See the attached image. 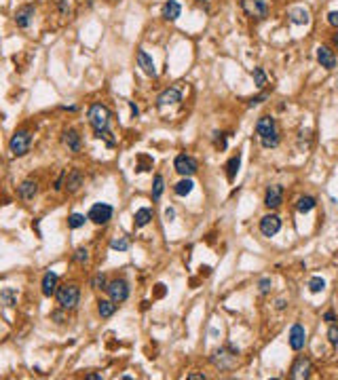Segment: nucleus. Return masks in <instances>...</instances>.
I'll list each match as a JSON object with an SVG mask.
<instances>
[{
  "label": "nucleus",
  "instance_id": "1",
  "mask_svg": "<svg viewBox=\"0 0 338 380\" xmlns=\"http://www.w3.org/2000/svg\"><path fill=\"white\" fill-rule=\"evenodd\" d=\"M110 110L104 106V104H93L91 108H89V112H87V118H89V123H91V127L95 131H104L108 129V125H110Z\"/></svg>",
  "mask_w": 338,
  "mask_h": 380
},
{
  "label": "nucleus",
  "instance_id": "2",
  "mask_svg": "<svg viewBox=\"0 0 338 380\" xmlns=\"http://www.w3.org/2000/svg\"><path fill=\"white\" fill-rule=\"evenodd\" d=\"M55 298H57L61 308H74L80 300V289H79V285H74V283L61 285V287H57Z\"/></svg>",
  "mask_w": 338,
  "mask_h": 380
},
{
  "label": "nucleus",
  "instance_id": "3",
  "mask_svg": "<svg viewBox=\"0 0 338 380\" xmlns=\"http://www.w3.org/2000/svg\"><path fill=\"white\" fill-rule=\"evenodd\" d=\"M30 142H32L30 131H25V129L15 131V133H13V137L9 139V150H11V154H13V156H23V154H28Z\"/></svg>",
  "mask_w": 338,
  "mask_h": 380
},
{
  "label": "nucleus",
  "instance_id": "4",
  "mask_svg": "<svg viewBox=\"0 0 338 380\" xmlns=\"http://www.w3.org/2000/svg\"><path fill=\"white\" fill-rule=\"evenodd\" d=\"M112 213H114L112 205H108V203H95V205H91V209H89L87 218L91 220L93 224L104 226V224H108V222L112 220Z\"/></svg>",
  "mask_w": 338,
  "mask_h": 380
},
{
  "label": "nucleus",
  "instance_id": "5",
  "mask_svg": "<svg viewBox=\"0 0 338 380\" xmlns=\"http://www.w3.org/2000/svg\"><path fill=\"white\" fill-rule=\"evenodd\" d=\"M106 291L114 304H120L129 298V283H127L125 279H114V281L106 285Z\"/></svg>",
  "mask_w": 338,
  "mask_h": 380
},
{
  "label": "nucleus",
  "instance_id": "6",
  "mask_svg": "<svg viewBox=\"0 0 338 380\" xmlns=\"http://www.w3.org/2000/svg\"><path fill=\"white\" fill-rule=\"evenodd\" d=\"M174 169L180 175L190 177V175L197 173V169H199V163H197L193 156H188V154H178L176 161H174Z\"/></svg>",
  "mask_w": 338,
  "mask_h": 380
},
{
  "label": "nucleus",
  "instance_id": "7",
  "mask_svg": "<svg viewBox=\"0 0 338 380\" xmlns=\"http://www.w3.org/2000/svg\"><path fill=\"white\" fill-rule=\"evenodd\" d=\"M237 355H239V348H237V351H233V353H228L226 348H220L218 353H214L212 363L216 367H220V370H231V367L237 363Z\"/></svg>",
  "mask_w": 338,
  "mask_h": 380
},
{
  "label": "nucleus",
  "instance_id": "8",
  "mask_svg": "<svg viewBox=\"0 0 338 380\" xmlns=\"http://www.w3.org/2000/svg\"><path fill=\"white\" fill-rule=\"evenodd\" d=\"M241 9L254 19H264L266 11H269L264 0H241Z\"/></svg>",
  "mask_w": 338,
  "mask_h": 380
},
{
  "label": "nucleus",
  "instance_id": "9",
  "mask_svg": "<svg viewBox=\"0 0 338 380\" xmlns=\"http://www.w3.org/2000/svg\"><path fill=\"white\" fill-rule=\"evenodd\" d=\"M279 230H281V220H279V215L269 213L260 220V232H262L264 237H275Z\"/></svg>",
  "mask_w": 338,
  "mask_h": 380
},
{
  "label": "nucleus",
  "instance_id": "10",
  "mask_svg": "<svg viewBox=\"0 0 338 380\" xmlns=\"http://www.w3.org/2000/svg\"><path fill=\"white\" fill-rule=\"evenodd\" d=\"M309 374H311V359H307V357H298L294 363H292L290 378H294V380H304V378H309Z\"/></svg>",
  "mask_w": 338,
  "mask_h": 380
},
{
  "label": "nucleus",
  "instance_id": "11",
  "mask_svg": "<svg viewBox=\"0 0 338 380\" xmlns=\"http://www.w3.org/2000/svg\"><path fill=\"white\" fill-rule=\"evenodd\" d=\"M304 344H307V332H304V327L300 323H294L290 329V346L294 351H302Z\"/></svg>",
  "mask_w": 338,
  "mask_h": 380
},
{
  "label": "nucleus",
  "instance_id": "12",
  "mask_svg": "<svg viewBox=\"0 0 338 380\" xmlns=\"http://www.w3.org/2000/svg\"><path fill=\"white\" fill-rule=\"evenodd\" d=\"M283 203V188L275 184V186H271L266 190V196H264V205L269 209H277L279 205Z\"/></svg>",
  "mask_w": 338,
  "mask_h": 380
},
{
  "label": "nucleus",
  "instance_id": "13",
  "mask_svg": "<svg viewBox=\"0 0 338 380\" xmlns=\"http://www.w3.org/2000/svg\"><path fill=\"white\" fill-rule=\"evenodd\" d=\"M256 133H258V137H266V135L277 133L275 118H273V116H260L258 123H256Z\"/></svg>",
  "mask_w": 338,
  "mask_h": 380
},
{
  "label": "nucleus",
  "instance_id": "14",
  "mask_svg": "<svg viewBox=\"0 0 338 380\" xmlns=\"http://www.w3.org/2000/svg\"><path fill=\"white\" fill-rule=\"evenodd\" d=\"M32 19H34V6L32 4H25L15 13V23H17V28H21V30L30 28Z\"/></svg>",
  "mask_w": 338,
  "mask_h": 380
},
{
  "label": "nucleus",
  "instance_id": "15",
  "mask_svg": "<svg viewBox=\"0 0 338 380\" xmlns=\"http://www.w3.org/2000/svg\"><path fill=\"white\" fill-rule=\"evenodd\" d=\"M178 101H182L180 89H178V87H169V89H165V91L159 95L157 104L159 106H169V104H178Z\"/></svg>",
  "mask_w": 338,
  "mask_h": 380
},
{
  "label": "nucleus",
  "instance_id": "16",
  "mask_svg": "<svg viewBox=\"0 0 338 380\" xmlns=\"http://www.w3.org/2000/svg\"><path fill=\"white\" fill-rule=\"evenodd\" d=\"M136 59H138V66L142 68V72H144V74H148V76H155V74H157L155 61H152V57H150L148 53H146V51H142V49H139V51H138V57H136Z\"/></svg>",
  "mask_w": 338,
  "mask_h": 380
},
{
  "label": "nucleus",
  "instance_id": "17",
  "mask_svg": "<svg viewBox=\"0 0 338 380\" xmlns=\"http://www.w3.org/2000/svg\"><path fill=\"white\" fill-rule=\"evenodd\" d=\"M57 283H60V277L55 275V272H47V275L42 277V294L51 298V296H55V291H57Z\"/></svg>",
  "mask_w": 338,
  "mask_h": 380
},
{
  "label": "nucleus",
  "instance_id": "18",
  "mask_svg": "<svg viewBox=\"0 0 338 380\" xmlns=\"http://www.w3.org/2000/svg\"><path fill=\"white\" fill-rule=\"evenodd\" d=\"M317 61H319L321 68H326V70H334V66H336V57L328 47L317 49Z\"/></svg>",
  "mask_w": 338,
  "mask_h": 380
},
{
  "label": "nucleus",
  "instance_id": "19",
  "mask_svg": "<svg viewBox=\"0 0 338 380\" xmlns=\"http://www.w3.org/2000/svg\"><path fill=\"white\" fill-rule=\"evenodd\" d=\"M38 192V184L34 180H23L21 186H19V196H21L23 201H32Z\"/></svg>",
  "mask_w": 338,
  "mask_h": 380
},
{
  "label": "nucleus",
  "instance_id": "20",
  "mask_svg": "<svg viewBox=\"0 0 338 380\" xmlns=\"http://www.w3.org/2000/svg\"><path fill=\"white\" fill-rule=\"evenodd\" d=\"M82 186V175L79 169H72L70 173H66V190L68 192H76Z\"/></svg>",
  "mask_w": 338,
  "mask_h": 380
},
{
  "label": "nucleus",
  "instance_id": "21",
  "mask_svg": "<svg viewBox=\"0 0 338 380\" xmlns=\"http://www.w3.org/2000/svg\"><path fill=\"white\" fill-rule=\"evenodd\" d=\"M180 13H182V6L176 2V0H167L163 6V17L167 19V21H176L178 17H180Z\"/></svg>",
  "mask_w": 338,
  "mask_h": 380
},
{
  "label": "nucleus",
  "instance_id": "22",
  "mask_svg": "<svg viewBox=\"0 0 338 380\" xmlns=\"http://www.w3.org/2000/svg\"><path fill=\"white\" fill-rule=\"evenodd\" d=\"M150 220H152V211L150 209H138L136 215H133V224H136V228H144V226H148L150 224Z\"/></svg>",
  "mask_w": 338,
  "mask_h": 380
},
{
  "label": "nucleus",
  "instance_id": "23",
  "mask_svg": "<svg viewBox=\"0 0 338 380\" xmlns=\"http://www.w3.org/2000/svg\"><path fill=\"white\" fill-rule=\"evenodd\" d=\"M63 144H66L72 152H79L80 150V135L74 129H70V131L63 133Z\"/></svg>",
  "mask_w": 338,
  "mask_h": 380
},
{
  "label": "nucleus",
  "instance_id": "24",
  "mask_svg": "<svg viewBox=\"0 0 338 380\" xmlns=\"http://www.w3.org/2000/svg\"><path fill=\"white\" fill-rule=\"evenodd\" d=\"M239 167H241V154L237 152L231 161L226 163V177H228V182H233L235 177H237V173H239Z\"/></svg>",
  "mask_w": 338,
  "mask_h": 380
},
{
  "label": "nucleus",
  "instance_id": "25",
  "mask_svg": "<svg viewBox=\"0 0 338 380\" xmlns=\"http://www.w3.org/2000/svg\"><path fill=\"white\" fill-rule=\"evenodd\" d=\"M193 188H195V182L190 180V177H184V180H180L174 186V192L178 194V196H186V194H190L193 192Z\"/></svg>",
  "mask_w": 338,
  "mask_h": 380
},
{
  "label": "nucleus",
  "instance_id": "26",
  "mask_svg": "<svg viewBox=\"0 0 338 380\" xmlns=\"http://www.w3.org/2000/svg\"><path fill=\"white\" fill-rule=\"evenodd\" d=\"M114 310H117V304H114L112 300H99L98 302V313H99L101 319H108V317H112Z\"/></svg>",
  "mask_w": 338,
  "mask_h": 380
},
{
  "label": "nucleus",
  "instance_id": "27",
  "mask_svg": "<svg viewBox=\"0 0 338 380\" xmlns=\"http://www.w3.org/2000/svg\"><path fill=\"white\" fill-rule=\"evenodd\" d=\"M290 19H292V23H298V25H304V23H309V11L307 9H292L290 11Z\"/></svg>",
  "mask_w": 338,
  "mask_h": 380
},
{
  "label": "nucleus",
  "instance_id": "28",
  "mask_svg": "<svg viewBox=\"0 0 338 380\" xmlns=\"http://www.w3.org/2000/svg\"><path fill=\"white\" fill-rule=\"evenodd\" d=\"M296 209L300 213L313 211V209H315V199H313V196H300V199H298V203H296Z\"/></svg>",
  "mask_w": 338,
  "mask_h": 380
},
{
  "label": "nucleus",
  "instance_id": "29",
  "mask_svg": "<svg viewBox=\"0 0 338 380\" xmlns=\"http://www.w3.org/2000/svg\"><path fill=\"white\" fill-rule=\"evenodd\" d=\"M163 190H165V180H163V175H155V180H152V201H159V199H161Z\"/></svg>",
  "mask_w": 338,
  "mask_h": 380
},
{
  "label": "nucleus",
  "instance_id": "30",
  "mask_svg": "<svg viewBox=\"0 0 338 380\" xmlns=\"http://www.w3.org/2000/svg\"><path fill=\"white\" fill-rule=\"evenodd\" d=\"M89 218H85L82 213H72V215H68V228H72V230H76V228H80V226H85V222Z\"/></svg>",
  "mask_w": 338,
  "mask_h": 380
},
{
  "label": "nucleus",
  "instance_id": "31",
  "mask_svg": "<svg viewBox=\"0 0 338 380\" xmlns=\"http://www.w3.org/2000/svg\"><path fill=\"white\" fill-rule=\"evenodd\" d=\"M129 239H127V237H119V239H112V243H110V247H112V249L114 251H127V249H129Z\"/></svg>",
  "mask_w": 338,
  "mask_h": 380
},
{
  "label": "nucleus",
  "instance_id": "32",
  "mask_svg": "<svg viewBox=\"0 0 338 380\" xmlns=\"http://www.w3.org/2000/svg\"><path fill=\"white\" fill-rule=\"evenodd\" d=\"M72 260L76 264H87L89 262V249H87V247H79V249L74 251Z\"/></svg>",
  "mask_w": 338,
  "mask_h": 380
},
{
  "label": "nucleus",
  "instance_id": "33",
  "mask_svg": "<svg viewBox=\"0 0 338 380\" xmlns=\"http://www.w3.org/2000/svg\"><path fill=\"white\" fill-rule=\"evenodd\" d=\"M309 289L313 291V294H319V291L326 289V281H323L321 277H313V279L309 281Z\"/></svg>",
  "mask_w": 338,
  "mask_h": 380
},
{
  "label": "nucleus",
  "instance_id": "34",
  "mask_svg": "<svg viewBox=\"0 0 338 380\" xmlns=\"http://www.w3.org/2000/svg\"><path fill=\"white\" fill-rule=\"evenodd\" d=\"M252 76H254V82H256V87H258V89H262V87L266 85V74H264V70H262V68H254Z\"/></svg>",
  "mask_w": 338,
  "mask_h": 380
},
{
  "label": "nucleus",
  "instance_id": "35",
  "mask_svg": "<svg viewBox=\"0 0 338 380\" xmlns=\"http://www.w3.org/2000/svg\"><path fill=\"white\" fill-rule=\"evenodd\" d=\"M260 142H262L264 148H277V146H279V131H277V133H273V135L260 137Z\"/></svg>",
  "mask_w": 338,
  "mask_h": 380
},
{
  "label": "nucleus",
  "instance_id": "36",
  "mask_svg": "<svg viewBox=\"0 0 338 380\" xmlns=\"http://www.w3.org/2000/svg\"><path fill=\"white\" fill-rule=\"evenodd\" d=\"M106 285H108L106 275H104V272H98V275L93 277V281H91V287L93 289H106Z\"/></svg>",
  "mask_w": 338,
  "mask_h": 380
},
{
  "label": "nucleus",
  "instance_id": "37",
  "mask_svg": "<svg viewBox=\"0 0 338 380\" xmlns=\"http://www.w3.org/2000/svg\"><path fill=\"white\" fill-rule=\"evenodd\" d=\"M0 300H2L6 306H15V291H13V289L0 291Z\"/></svg>",
  "mask_w": 338,
  "mask_h": 380
},
{
  "label": "nucleus",
  "instance_id": "38",
  "mask_svg": "<svg viewBox=\"0 0 338 380\" xmlns=\"http://www.w3.org/2000/svg\"><path fill=\"white\" fill-rule=\"evenodd\" d=\"M110 135H112V133L108 131V129H104V131H95V137H98V139H106L108 146H114V139H112Z\"/></svg>",
  "mask_w": 338,
  "mask_h": 380
},
{
  "label": "nucleus",
  "instance_id": "39",
  "mask_svg": "<svg viewBox=\"0 0 338 380\" xmlns=\"http://www.w3.org/2000/svg\"><path fill=\"white\" fill-rule=\"evenodd\" d=\"M328 338H330V342H332L334 346H338V325H332L328 329Z\"/></svg>",
  "mask_w": 338,
  "mask_h": 380
},
{
  "label": "nucleus",
  "instance_id": "40",
  "mask_svg": "<svg viewBox=\"0 0 338 380\" xmlns=\"http://www.w3.org/2000/svg\"><path fill=\"white\" fill-rule=\"evenodd\" d=\"M258 287H260V294H266V291L271 289V279H269V277H264L262 281L258 283Z\"/></svg>",
  "mask_w": 338,
  "mask_h": 380
},
{
  "label": "nucleus",
  "instance_id": "41",
  "mask_svg": "<svg viewBox=\"0 0 338 380\" xmlns=\"http://www.w3.org/2000/svg\"><path fill=\"white\" fill-rule=\"evenodd\" d=\"M328 23L334 25V28H338V11H330L328 13Z\"/></svg>",
  "mask_w": 338,
  "mask_h": 380
},
{
  "label": "nucleus",
  "instance_id": "42",
  "mask_svg": "<svg viewBox=\"0 0 338 380\" xmlns=\"http://www.w3.org/2000/svg\"><path fill=\"white\" fill-rule=\"evenodd\" d=\"M264 99H266V93L258 95V97H252V99H250V106H258V104H262Z\"/></svg>",
  "mask_w": 338,
  "mask_h": 380
},
{
  "label": "nucleus",
  "instance_id": "43",
  "mask_svg": "<svg viewBox=\"0 0 338 380\" xmlns=\"http://www.w3.org/2000/svg\"><path fill=\"white\" fill-rule=\"evenodd\" d=\"M165 218H167V222H171V220H174L176 218V209H165Z\"/></svg>",
  "mask_w": 338,
  "mask_h": 380
},
{
  "label": "nucleus",
  "instance_id": "44",
  "mask_svg": "<svg viewBox=\"0 0 338 380\" xmlns=\"http://www.w3.org/2000/svg\"><path fill=\"white\" fill-rule=\"evenodd\" d=\"M188 380H205L203 374H188Z\"/></svg>",
  "mask_w": 338,
  "mask_h": 380
},
{
  "label": "nucleus",
  "instance_id": "45",
  "mask_svg": "<svg viewBox=\"0 0 338 380\" xmlns=\"http://www.w3.org/2000/svg\"><path fill=\"white\" fill-rule=\"evenodd\" d=\"M51 319H60V323L63 321V315L60 313V310H55V313H51Z\"/></svg>",
  "mask_w": 338,
  "mask_h": 380
},
{
  "label": "nucleus",
  "instance_id": "46",
  "mask_svg": "<svg viewBox=\"0 0 338 380\" xmlns=\"http://www.w3.org/2000/svg\"><path fill=\"white\" fill-rule=\"evenodd\" d=\"M323 319H326L328 323H332V321H334V313H332V310H328V313H326V317H323Z\"/></svg>",
  "mask_w": 338,
  "mask_h": 380
},
{
  "label": "nucleus",
  "instance_id": "47",
  "mask_svg": "<svg viewBox=\"0 0 338 380\" xmlns=\"http://www.w3.org/2000/svg\"><path fill=\"white\" fill-rule=\"evenodd\" d=\"M129 108H131V114H133V116H138V112H139V110H138V106L133 104V101H129Z\"/></svg>",
  "mask_w": 338,
  "mask_h": 380
},
{
  "label": "nucleus",
  "instance_id": "48",
  "mask_svg": "<svg viewBox=\"0 0 338 380\" xmlns=\"http://www.w3.org/2000/svg\"><path fill=\"white\" fill-rule=\"evenodd\" d=\"M99 374H87V380H99Z\"/></svg>",
  "mask_w": 338,
  "mask_h": 380
},
{
  "label": "nucleus",
  "instance_id": "49",
  "mask_svg": "<svg viewBox=\"0 0 338 380\" xmlns=\"http://www.w3.org/2000/svg\"><path fill=\"white\" fill-rule=\"evenodd\" d=\"M334 42L338 44V32H336V34H334Z\"/></svg>",
  "mask_w": 338,
  "mask_h": 380
}]
</instances>
